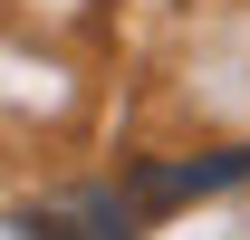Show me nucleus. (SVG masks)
I'll use <instances>...</instances> for the list:
<instances>
[{"mask_svg": "<svg viewBox=\"0 0 250 240\" xmlns=\"http://www.w3.org/2000/svg\"><path fill=\"white\" fill-rule=\"evenodd\" d=\"M20 240H135V192H116V182L58 192V202L20 211Z\"/></svg>", "mask_w": 250, "mask_h": 240, "instance_id": "obj_1", "label": "nucleus"}, {"mask_svg": "<svg viewBox=\"0 0 250 240\" xmlns=\"http://www.w3.org/2000/svg\"><path fill=\"white\" fill-rule=\"evenodd\" d=\"M231 182H250V144L241 154H202V163H145L135 173V202L164 211V202H192V192H231Z\"/></svg>", "mask_w": 250, "mask_h": 240, "instance_id": "obj_2", "label": "nucleus"}]
</instances>
